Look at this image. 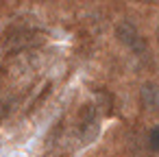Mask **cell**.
Masks as SVG:
<instances>
[{
  "label": "cell",
  "mask_w": 159,
  "mask_h": 157,
  "mask_svg": "<svg viewBox=\"0 0 159 157\" xmlns=\"http://www.w3.org/2000/svg\"><path fill=\"white\" fill-rule=\"evenodd\" d=\"M116 37L122 46H126L131 53H144L146 50V44H144V37L139 35V31L131 24V22H120L116 26Z\"/></svg>",
  "instance_id": "1"
},
{
  "label": "cell",
  "mask_w": 159,
  "mask_h": 157,
  "mask_svg": "<svg viewBox=\"0 0 159 157\" xmlns=\"http://www.w3.org/2000/svg\"><path fill=\"white\" fill-rule=\"evenodd\" d=\"M139 100L148 111H157L159 109V83H155V81L144 83L139 87Z\"/></svg>",
  "instance_id": "2"
},
{
  "label": "cell",
  "mask_w": 159,
  "mask_h": 157,
  "mask_svg": "<svg viewBox=\"0 0 159 157\" xmlns=\"http://www.w3.org/2000/svg\"><path fill=\"white\" fill-rule=\"evenodd\" d=\"M150 144H152V148H159V131H155L150 135Z\"/></svg>",
  "instance_id": "3"
},
{
  "label": "cell",
  "mask_w": 159,
  "mask_h": 157,
  "mask_svg": "<svg viewBox=\"0 0 159 157\" xmlns=\"http://www.w3.org/2000/svg\"><path fill=\"white\" fill-rule=\"evenodd\" d=\"M157 37H159V26H157Z\"/></svg>",
  "instance_id": "4"
}]
</instances>
